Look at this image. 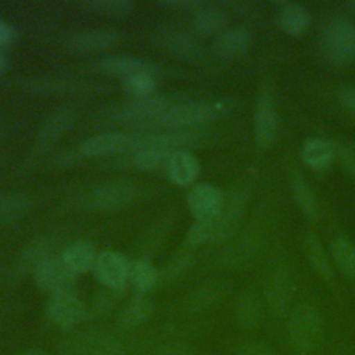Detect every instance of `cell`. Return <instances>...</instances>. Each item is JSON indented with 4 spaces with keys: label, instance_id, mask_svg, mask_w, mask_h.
<instances>
[{
    "label": "cell",
    "instance_id": "obj_1",
    "mask_svg": "<svg viewBox=\"0 0 355 355\" xmlns=\"http://www.w3.org/2000/svg\"><path fill=\"white\" fill-rule=\"evenodd\" d=\"M57 355H129V348L105 330H72L58 341Z\"/></svg>",
    "mask_w": 355,
    "mask_h": 355
},
{
    "label": "cell",
    "instance_id": "obj_2",
    "mask_svg": "<svg viewBox=\"0 0 355 355\" xmlns=\"http://www.w3.org/2000/svg\"><path fill=\"white\" fill-rule=\"evenodd\" d=\"M286 331L288 343L297 354L312 352L320 340L322 320L319 312L306 302L295 305L287 316Z\"/></svg>",
    "mask_w": 355,
    "mask_h": 355
},
{
    "label": "cell",
    "instance_id": "obj_3",
    "mask_svg": "<svg viewBox=\"0 0 355 355\" xmlns=\"http://www.w3.org/2000/svg\"><path fill=\"white\" fill-rule=\"evenodd\" d=\"M219 112L220 107L218 104L200 101L175 103L162 115L159 125L178 130H187L212 121Z\"/></svg>",
    "mask_w": 355,
    "mask_h": 355
},
{
    "label": "cell",
    "instance_id": "obj_4",
    "mask_svg": "<svg viewBox=\"0 0 355 355\" xmlns=\"http://www.w3.org/2000/svg\"><path fill=\"white\" fill-rule=\"evenodd\" d=\"M293 291V280L288 270L283 265L273 266L263 282L265 306L273 319H282L287 315Z\"/></svg>",
    "mask_w": 355,
    "mask_h": 355
},
{
    "label": "cell",
    "instance_id": "obj_5",
    "mask_svg": "<svg viewBox=\"0 0 355 355\" xmlns=\"http://www.w3.org/2000/svg\"><path fill=\"white\" fill-rule=\"evenodd\" d=\"M46 313L55 327L69 333L83 322L87 311L75 290H67L49 295Z\"/></svg>",
    "mask_w": 355,
    "mask_h": 355
},
{
    "label": "cell",
    "instance_id": "obj_6",
    "mask_svg": "<svg viewBox=\"0 0 355 355\" xmlns=\"http://www.w3.org/2000/svg\"><path fill=\"white\" fill-rule=\"evenodd\" d=\"M323 53L337 64L348 62L355 57V26L344 18L329 22L322 39Z\"/></svg>",
    "mask_w": 355,
    "mask_h": 355
},
{
    "label": "cell",
    "instance_id": "obj_7",
    "mask_svg": "<svg viewBox=\"0 0 355 355\" xmlns=\"http://www.w3.org/2000/svg\"><path fill=\"white\" fill-rule=\"evenodd\" d=\"M171 96H146L133 98L118 114L119 121L133 126L147 128L151 125H159L162 115L173 105Z\"/></svg>",
    "mask_w": 355,
    "mask_h": 355
},
{
    "label": "cell",
    "instance_id": "obj_8",
    "mask_svg": "<svg viewBox=\"0 0 355 355\" xmlns=\"http://www.w3.org/2000/svg\"><path fill=\"white\" fill-rule=\"evenodd\" d=\"M130 265L122 252L107 250L97 254L92 272L100 284L114 293H119L129 283Z\"/></svg>",
    "mask_w": 355,
    "mask_h": 355
},
{
    "label": "cell",
    "instance_id": "obj_9",
    "mask_svg": "<svg viewBox=\"0 0 355 355\" xmlns=\"http://www.w3.org/2000/svg\"><path fill=\"white\" fill-rule=\"evenodd\" d=\"M136 191L137 187L130 180H108L90 190L85 197V204L89 208L101 211L116 209L129 204L136 196Z\"/></svg>",
    "mask_w": 355,
    "mask_h": 355
},
{
    "label": "cell",
    "instance_id": "obj_10",
    "mask_svg": "<svg viewBox=\"0 0 355 355\" xmlns=\"http://www.w3.org/2000/svg\"><path fill=\"white\" fill-rule=\"evenodd\" d=\"M32 275L37 288L49 295L60 291L73 290V284L78 277L67 268L60 255H53L43 261L32 272Z\"/></svg>",
    "mask_w": 355,
    "mask_h": 355
},
{
    "label": "cell",
    "instance_id": "obj_11",
    "mask_svg": "<svg viewBox=\"0 0 355 355\" xmlns=\"http://www.w3.org/2000/svg\"><path fill=\"white\" fill-rule=\"evenodd\" d=\"M140 135L132 132H107L94 135L80 144V153L85 157H105L125 151H133Z\"/></svg>",
    "mask_w": 355,
    "mask_h": 355
},
{
    "label": "cell",
    "instance_id": "obj_12",
    "mask_svg": "<svg viewBox=\"0 0 355 355\" xmlns=\"http://www.w3.org/2000/svg\"><path fill=\"white\" fill-rule=\"evenodd\" d=\"M187 207L197 220H214L223 211L222 191L209 183H198L190 187L186 196Z\"/></svg>",
    "mask_w": 355,
    "mask_h": 355
},
{
    "label": "cell",
    "instance_id": "obj_13",
    "mask_svg": "<svg viewBox=\"0 0 355 355\" xmlns=\"http://www.w3.org/2000/svg\"><path fill=\"white\" fill-rule=\"evenodd\" d=\"M153 42L165 51L186 60L198 58L202 54L201 43L190 33L176 29H165L154 33Z\"/></svg>",
    "mask_w": 355,
    "mask_h": 355
},
{
    "label": "cell",
    "instance_id": "obj_14",
    "mask_svg": "<svg viewBox=\"0 0 355 355\" xmlns=\"http://www.w3.org/2000/svg\"><path fill=\"white\" fill-rule=\"evenodd\" d=\"M276 126L277 118L272 97L268 92H262L254 111V135L262 148H268L275 140Z\"/></svg>",
    "mask_w": 355,
    "mask_h": 355
},
{
    "label": "cell",
    "instance_id": "obj_15",
    "mask_svg": "<svg viewBox=\"0 0 355 355\" xmlns=\"http://www.w3.org/2000/svg\"><path fill=\"white\" fill-rule=\"evenodd\" d=\"M118 39L119 33L112 29H85L69 35L65 46L76 53H93L111 47Z\"/></svg>",
    "mask_w": 355,
    "mask_h": 355
},
{
    "label": "cell",
    "instance_id": "obj_16",
    "mask_svg": "<svg viewBox=\"0 0 355 355\" xmlns=\"http://www.w3.org/2000/svg\"><path fill=\"white\" fill-rule=\"evenodd\" d=\"M100 69L112 76H118L126 79L129 76L137 75V73H153V75H159V68L154 62L139 58V57H132V55H111L105 57L100 61Z\"/></svg>",
    "mask_w": 355,
    "mask_h": 355
},
{
    "label": "cell",
    "instance_id": "obj_17",
    "mask_svg": "<svg viewBox=\"0 0 355 355\" xmlns=\"http://www.w3.org/2000/svg\"><path fill=\"white\" fill-rule=\"evenodd\" d=\"M164 168L169 180L182 187L191 184L200 171L197 158L184 148L173 151Z\"/></svg>",
    "mask_w": 355,
    "mask_h": 355
},
{
    "label": "cell",
    "instance_id": "obj_18",
    "mask_svg": "<svg viewBox=\"0 0 355 355\" xmlns=\"http://www.w3.org/2000/svg\"><path fill=\"white\" fill-rule=\"evenodd\" d=\"M97 254L92 243L78 240L67 245L60 254V258L75 276H79L93 269Z\"/></svg>",
    "mask_w": 355,
    "mask_h": 355
},
{
    "label": "cell",
    "instance_id": "obj_19",
    "mask_svg": "<svg viewBox=\"0 0 355 355\" xmlns=\"http://www.w3.org/2000/svg\"><path fill=\"white\" fill-rule=\"evenodd\" d=\"M154 304L146 295L133 297L118 315V326L122 330H133L143 324L153 313Z\"/></svg>",
    "mask_w": 355,
    "mask_h": 355
},
{
    "label": "cell",
    "instance_id": "obj_20",
    "mask_svg": "<svg viewBox=\"0 0 355 355\" xmlns=\"http://www.w3.org/2000/svg\"><path fill=\"white\" fill-rule=\"evenodd\" d=\"M251 35L243 26H236L222 32L214 43V53L218 57L229 58L241 54L250 44Z\"/></svg>",
    "mask_w": 355,
    "mask_h": 355
},
{
    "label": "cell",
    "instance_id": "obj_21",
    "mask_svg": "<svg viewBox=\"0 0 355 355\" xmlns=\"http://www.w3.org/2000/svg\"><path fill=\"white\" fill-rule=\"evenodd\" d=\"M227 17L218 7H200L193 11L191 29L200 35H216L226 31Z\"/></svg>",
    "mask_w": 355,
    "mask_h": 355
},
{
    "label": "cell",
    "instance_id": "obj_22",
    "mask_svg": "<svg viewBox=\"0 0 355 355\" xmlns=\"http://www.w3.org/2000/svg\"><path fill=\"white\" fill-rule=\"evenodd\" d=\"M288 178L291 193L298 207L309 219H315L318 216V201L309 183L306 182L304 175L294 166L290 168Z\"/></svg>",
    "mask_w": 355,
    "mask_h": 355
},
{
    "label": "cell",
    "instance_id": "obj_23",
    "mask_svg": "<svg viewBox=\"0 0 355 355\" xmlns=\"http://www.w3.org/2000/svg\"><path fill=\"white\" fill-rule=\"evenodd\" d=\"M159 272L148 258H139L130 265L129 283L140 295H146L159 282Z\"/></svg>",
    "mask_w": 355,
    "mask_h": 355
},
{
    "label": "cell",
    "instance_id": "obj_24",
    "mask_svg": "<svg viewBox=\"0 0 355 355\" xmlns=\"http://www.w3.org/2000/svg\"><path fill=\"white\" fill-rule=\"evenodd\" d=\"M75 122V112L69 108H60L47 115L39 129V140L43 143L53 141L64 135Z\"/></svg>",
    "mask_w": 355,
    "mask_h": 355
},
{
    "label": "cell",
    "instance_id": "obj_25",
    "mask_svg": "<svg viewBox=\"0 0 355 355\" xmlns=\"http://www.w3.org/2000/svg\"><path fill=\"white\" fill-rule=\"evenodd\" d=\"M236 320L241 329L251 330L258 327L261 322V301L254 291H244L236 302Z\"/></svg>",
    "mask_w": 355,
    "mask_h": 355
},
{
    "label": "cell",
    "instance_id": "obj_26",
    "mask_svg": "<svg viewBox=\"0 0 355 355\" xmlns=\"http://www.w3.org/2000/svg\"><path fill=\"white\" fill-rule=\"evenodd\" d=\"M336 155L334 146L322 137L308 139L301 148L304 162L312 168H324Z\"/></svg>",
    "mask_w": 355,
    "mask_h": 355
},
{
    "label": "cell",
    "instance_id": "obj_27",
    "mask_svg": "<svg viewBox=\"0 0 355 355\" xmlns=\"http://www.w3.org/2000/svg\"><path fill=\"white\" fill-rule=\"evenodd\" d=\"M277 22L287 33L298 35L308 28L311 18L301 4L283 3L277 10Z\"/></svg>",
    "mask_w": 355,
    "mask_h": 355
},
{
    "label": "cell",
    "instance_id": "obj_28",
    "mask_svg": "<svg viewBox=\"0 0 355 355\" xmlns=\"http://www.w3.org/2000/svg\"><path fill=\"white\" fill-rule=\"evenodd\" d=\"M304 245H305L306 257H308L311 265L313 266V269L319 275L329 279L331 276V263L329 261V257H327L319 237L315 233L308 232L304 237Z\"/></svg>",
    "mask_w": 355,
    "mask_h": 355
},
{
    "label": "cell",
    "instance_id": "obj_29",
    "mask_svg": "<svg viewBox=\"0 0 355 355\" xmlns=\"http://www.w3.org/2000/svg\"><path fill=\"white\" fill-rule=\"evenodd\" d=\"M31 207V198L22 193H0V222L21 218Z\"/></svg>",
    "mask_w": 355,
    "mask_h": 355
},
{
    "label": "cell",
    "instance_id": "obj_30",
    "mask_svg": "<svg viewBox=\"0 0 355 355\" xmlns=\"http://www.w3.org/2000/svg\"><path fill=\"white\" fill-rule=\"evenodd\" d=\"M333 258L340 270L349 279H355V245L347 237H337L331 245Z\"/></svg>",
    "mask_w": 355,
    "mask_h": 355
},
{
    "label": "cell",
    "instance_id": "obj_31",
    "mask_svg": "<svg viewBox=\"0 0 355 355\" xmlns=\"http://www.w3.org/2000/svg\"><path fill=\"white\" fill-rule=\"evenodd\" d=\"M125 92L133 96V98L151 96L157 86V75L153 73H137L122 80Z\"/></svg>",
    "mask_w": 355,
    "mask_h": 355
},
{
    "label": "cell",
    "instance_id": "obj_32",
    "mask_svg": "<svg viewBox=\"0 0 355 355\" xmlns=\"http://www.w3.org/2000/svg\"><path fill=\"white\" fill-rule=\"evenodd\" d=\"M80 6L90 11L110 15H126L135 10V4L129 0H87Z\"/></svg>",
    "mask_w": 355,
    "mask_h": 355
},
{
    "label": "cell",
    "instance_id": "obj_33",
    "mask_svg": "<svg viewBox=\"0 0 355 355\" xmlns=\"http://www.w3.org/2000/svg\"><path fill=\"white\" fill-rule=\"evenodd\" d=\"M219 295H220L219 286H214V284L204 286L187 298L186 306L190 312H202L209 306H212L218 301Z\"/></svg>",
    "mask_w": 355,
    "mask_h": 355
},
{
    "label": "cell",
    "instance_id": "obj_34",
    "mask_svg": "<svg viewBox=\"0 0 355 355\" xmlns=\"http://www.w3.org/2000/svg\"><path fill=\"white\" fill-rule=\"evenodd\" d=\"M218 219V218H216ZM216 219L197 220L189 230L187 239L193 245L202 244L209 240H216Z\"/></svg>",
    "mask_w": 355,
    "mask_h": 355
},
{
    "label": "cell",
    "instance_id": "obj_35",
    "mask_svg": "<svg viewBox=\"0 0 355 355\" xmlns=\"http://www.w3.org/2000/svg\"><path fill=\"white\" fill-rule=\"evenodd\" d=\"M153 355H197V349L186 343L171 341L158 344Z\"/></svg>",
    "mask_w": 355,
    "mask_h": 355
},
{
    "label": "cell",
    "instance_id": "obj_36",
    "mask_svg": "<svg viewBox=\"0 0 355 355\" xmlns=\"http://www.w3.org/2000/svg\"><path fill=\"white\" fill-rule=\"evenodd\" d=\"M236 355H279V352L269 344L259 341H247L237 345Z\"/></svg>",
    "mask_w": 355,
    "mask_h": 355
},
{
    "label": "cell",
    "instance_id": "obj_37",
    "mask_svg": "<svg viewBox=\"0 0 355 355\" xmlns=\"http://www.w3.org/2000/svg\"><path fill=\"white\" fill-rule=\"evenodd\" d=\"M338 157L343 166L355 176V150L351 147H343L338 150Z\"/></svg>",
    "mask_w": 355,
    "mask_h": 355
},
{
    "label": "cell",
    "instance_id": "obj_38",
    "mask_svg": "<svg viewBox=\"0 0 355 355\" xmlns=\"http://www.w3.org/2000/svg\"><path fill=\"white\" fill-rule=\"evenodd\" d=\"M161 4L171 7V8L194 10V11L201 7V4L198 1H193V0H166V1H161Z\"/></svg>",
    "mask_w": 355,
    "mask_h": 355
},
{
    "label": "cell",
    "instance_id": "obj_39",
    "mask_svg": "<svg viewBox=\"0 0 355 355\" xmlns=\"http://www.w3.org/2000/svg\"><path fill=\"white\" fill-rule=\"evenodd\" d=\"M343 104L355 114V87H343L340 92Z\"/></svg>",
    "mask_w": 355,
    "mask_h": 355
},
{
    "label": "cell",
    "instance_id": "obj_40",
    "mask_svg": "<svg viewBox=\"0 0 355 355\" xmlns=\"http://www.w3.org/2000/svg\"><path fill=\"white\" fill-rule=\"evenodd\" d=\"M14 39V29L6 21L0 19V47L7 46Z\"/></svg>",
    "mask_w": 355,
    "mask_h": 355
},
{
    "label": "cell",
    "instance_id": "obj_41",
    "mask_svg": "<svg viewBox=\"0 0 355 355\" xmlns=\"http://www.w3.org/2000/svg\"><path fill=\"white\" fill-rule=\"evenodd\" d=\"M17 355H50V354L43 348H28V349L21 351Z\"/></svg>",
    "mask_w": 355,
    "mask_h": 355
},
{
    "label": "cell",
    "instance_id": "obj_42",
    "mask_svg": "<svg viewBox=\"0 0 355 355\" xmlns=\"http://www.w3.org/2000/svg\"><path fill=\"white\" fill-rule=\"evenodd\" d=\"M6 65H7V60H6L4 54L0 51V72L6 69Z\"/></svg>",
    "mask_w": 355,
    "mask_h": 355
}]
</instances>
